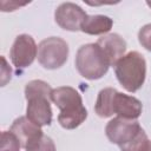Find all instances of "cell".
Wrapping results in <instances>:
<instances>
[{"label":"cell","mask_w":151,"mask_h":151,"mask_svg":"<svg viewBox=\"0 0 151 151\" xmlns=\"http://www.w3.org/2000/svg\"><path fill=\"white\" fill-rule=\"evenodd\" d=\"M142 110L143 106L139 99L118 92L113 87L100 90L94 104V112L100 118H109L117 114V117L137 120L142 114Z\"/></svg>","instance_id":"cell-1"},{"label":"cell","mask_w":151,"mask_h":151,"mask_svg":"<svg viewBox=\"0 0 151 151\" xmlns=\"http://www.w3.org/2000/svg\"><path fill=\"white\" fill-rule=\"evenodd\" d=\"M51 100L60 110L58 122L60 126L66 130L78 127L87 118V110L83 105L80 93L71 86H60L53 88Z\"/></svg>","instance_id":"cell-2"},{"label":"cell","mask_w":151,"mask_h":151,"mask_svg":"<svg viewBox=\"0 0 151 151\" xmlns=\"http://www.w3.org/2000/svg\"><path fill=\"white\" fill-rule=\"evenodd\" d=\"M53 88L44 80L34 79L25 86V98L27 100L26 117L38 126H46L52 123L51 94Z\"/></svg>","instance_id":"cell-3"},{"label":"cell","mask_w":151,"mask_h":151,"mask_svg":"<svg viewBox=\"0 0 151 151\" xmlns=\"http://www.w3.org/2000/svg\"><path fill=\"white\" fill-rule=\"evenodd\" d=\"M114 74L119 84L127 92H137L146 78V61L143 54L131 51L114 65Z\"/></svg>","instance_id":"cell-4"},{"label":"cell","mask_w":151,"mask_h":151,"mask_svg":"<svg viewBox=\"0 0 151 151\" xmlns=\"http://www.w3.org/2000/svg\"><path fill=\"white\" fill-rule=\"evenodd\" d=\"M74 64L79 74L88 80L103 78L110 67L104 52L97 45V42L80 46L77 51Z\"/></svg>","instance_id":"cell-5"},{"label":"cell","mask_w":151,"mask_h":151,"mask_svg":"<svg viewBox=\"0 0 151 151\" xmlns=\"http://www.w3.org/2000/svg\"><path fill=\"white\" fill-rule=\"evenodd\" d=\"M38 61L47 70H57L64 66L68 58V45L59 37H50L38 45Z\"/></svg>","instance_id":"cell-6"},{"label":"cell","mask_w":151,"mask_h":151,"mask_svg":"<svg viewBox=\"0 0 151 151\" xmlns=\"http://www.w3.org/2000/svg\"><path fill=\"white\" fill-rule=\"evenodd\" d=\"M140 130L142 126L137 120L116 117L106 124L105 134L111 143L122 146L131 142Z\"/></svg>","instance_id":"cell-7"},{"label":"cell","mask_w":151,"mask_h":151,"mask_svg":"<svg viewBox=\"0 0 151 151\" xmlns=\"http://www.w3.org/2000/svg\"><path fill=\"white\" fill-rule=\"evenodd\" d=\"M38 57V46L35 40L29 34H19L15 37L9 51V58L12 64L21 70L31 66Z\"/></svg>","instance_id":"cell-8"},{"label":"cell","mask_w":151,"mask_h":151,"mask_svg":"<svg viewBox=\"0 0 151 151\" xmlns=\"http://www.w3.org/2000/svg\"><path fill=\"white\" fill-rule=\"evenodd\" d=\"M86 17V12L73 2H63L54 12V20L57 25L60 28L70 32L80 31Z\"/></svg>","instance_id":"cell-9"},{"label":"cell","mask_w":151,"mask_h":151,"mask_svg":"<svg viewBox=\"0 0 151 151\" xmlns=\"http://www.w3.org/2000/svg\"><path fill=\"white\" fill-rule=\"evenodd\" d=\"M97 45L104 52L110 66H114L116 63L123 58L126 52V41L117 33L101 35L97 40Z\"/></svg>","instance_id":"cell-10"},{"label":"cell","mask_w":151,"mask_h":151,"mask_svg":"<svg viewBox=\"0 0 151 151\" xmlns=\"http://www.w3.org/2000/svg\"><path fill=\"white\" fill-rule=\"evenodd\" d=\"M9 131H12L15 134V137L19 139L22 149H26L32 142L37 140L44 134L41 127L34 124L33 122H31L26 116H21L17 118L12 123Z\"/></svg>","instance_id":"cell-11"},{"label":"cell","mask_w":151,"mask_h":151,"mask_svg":"<svg viewBox=\"0 0 151 151\" xmlns=\"http://www.w3.org/2000/svg\"><path fill=\"white\" fill-rule=\"evenodd\" d=\"M113 26V20L107 15L96 14V15H87L84 20L80 31L91 34V35H105L107 32L111 31Z\"/></svg>","instance_id":"cell-12"},{"label":"cell","mask_w":151,"mask_h":151,"mask_svg":"<svg viewBox=\"0 0 151 151\" xmlns=\"http://www.w3.org/2000/svg\"><path fill=\"white\" fill-rule=\"evenodd\" d=\"M150 142L151 140L147 138V134L142 129L131 142L119 147H120V151H147L150 146Z\"/></svg>","instance_id":"cell-13"},{"label":"cell","mask_w":151,"mask_h":151,"mask_svg":"<svg viewBox=\"0 0 151 151\" xmlns=\"http://www.w3.org/2000/svg\"><path fill=\"white\" fill-rule=\"evenodd\" d=\"M25 150L26 151H57L53 139L45 134H42L37 140L32 142Z\"/></svg>","instance_id":"cell-14"},{"label":"cell","mask_w":151,"mask_h":151,"mask_svg":"<svg viewBox=\"0 0 151 151\" xmlns=\"http://www.w3.org/2000/svg\"><path fill=\"white\" fill-rule=\"evenodd\" d=\"M21 147L19 139L12 131H4L1 134L0 151H19Z\"/></svg>","instance_id":"cell-15"},{"label":"cell","mask_w":151,"mask_h":151,"mask_svg":"<svg viewBox=\"0 0 151 151\" xmlns=\"http://www.w3.org/2000/svg\"><path fill=\"white\" fill-rule=\"evenodd\" d=\"M138 41L146 51L151 52V24H146L139 29Z\"/></svg>","instance_id":"cell-16"},{"label":"cell","mask_w":151,"mask_h":151,"mask_svg":"<svg viewBox=\"0 0 151 151\" xmlns=\"http://www.w3.org/2000/svg\"><path fill=\"white\" fill-rule=\"evenodd\" d=\"M1 61H2V66H1V86H5L11 80L12 68L8 66L5 57H1Z\"/></svg>","instance_id":"cell-17"},{"label":"cell","mask_w":151,"mask_h":151,"mask_svg":"<svg viewBox=\"0 0 151 151\" xmlns=\"http://www.w3.org/2000/svg\"><path fill=\"white\" fill-rule=\"evenodd\" d=\"M146 4H147V6H149V7H151V1H147Z\"/></svg>","instance_id":"cell-18"},{"label":"cell","mask_w":151,"mask_h":151,"mask_svg":"<svg viewBox=\"0 0 151 151\" xmlns=\"http://www.w3.org/2000/svg\"><path fill=\"white\" fill-rule=\"evenodd\" d=\"M147 151H151V142H150V146H149V150Z\"/></svg>","instance_id":"cell-19"}]
</instances>
